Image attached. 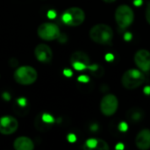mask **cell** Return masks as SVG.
I'll return each instance as SVG.
<instances>
[{
    "instance_id": "obj_1",
    "label": "cell",
    "mask_w": 150,
    "mask_h": 150,
    "mask_svg": "<svg viewBox=\"0 0 150 150\" xmlns=\"http://www.w3.org/2000/svg\"><path fill=\"white\" fill-rule=\"evenodd\" d=\"M92 41L99 45H112L113 30L106 24H97L93 25L89 33Z\"/></svg>"
},
{
    "instance_id": "obj_2",
    "label": "cell",
    "mask_w": 150,
    "mask_h": 150,
    "mask_svg": "<svg viewBox=\"0 0 150 150\" xmlns=\"http://www.w3.org/2000/svg\"><path fill=\"white\" fill-rule=\"evenodd\" d=\"M145 82V76L142 70L131 69L127 70L121 77V84L127 90H135Z\"/></svg>"
},
{
    "instance_id": "obj_3",
    "label": "cell",
    "mask_w": 150,
    "mask_h": 150,
    "mask_svg": "<svg viewBox=\"0 0 150 150\" xmlns=\"http://www.w3.org/2000/svg\"><path fill=\"white\" fill-rule=\"evenodd\" d=\"M16 83L21 85H30L33 83L38 77V73L35 69L31 66H21L18 68L13 75Z\"/></svg>"
},
{
    "instance_id": "obj_4",
    "label": "cell",
    "mask_w": 150,
    "mask_h": 150,
    "mask_svg": "<svg viewBox=\"0 0 150 150\" xmlns=\"http://www.w3.org/2000/svg\"><path fill=\"white\" fill-rule=\"evenodd\" d=\"M115 21L120 29L129 27L134 20V13L133 9L127 5L121 4L115 11Z\"/></svg>"
},
{
    "instance_id": "obj_5",
    "label": "cell",
    "mask_w": 150,
    "mask_h": 150,
    "mask_svg": "<svg viewBox=\"0 0 150 150\" xmlns=\"http://www.w3.org/2000/svg\"><path fill=\"white\" fill-rule=\"evenodd\" d=\"M62 21L70 26H78L82 25L85 19L83 10L79 7H71L67 9L62 14Z\"/></svg>"
},
{
    "instance_id": "obj_6",
    "label": "cell",
    "mask_w": 150,
    "mask_h": 150,
    "mask_svg": "<svg viewBox=\"0 0 150 150\" xmlns=\"http://www.w3.org/2000/svg\"><path fill=\"white\" fill-rule=\"evenodd\" d=\"M118 107L119 100L118 98L113 94L105 95L100 101V111L106 117L114 115L118 110Z\"/></svg>"
},
{
    "instance_id": "obj_7",
    "label": "cell",
    "mask_w": 150,
    "mask_h": 150,
    "mask_svg": "<svg viewBox=\"0 0 150 150\" xmlns=\"http://www.w3.org/2000/svg\"><path fill=\"white\" fill-rule=\"evenodd\" d=\"M38 35L44 40H56L60 35V28L54 23H43L40 25L37 30Z\"/></svg>"
},
{
    "instance_id": "obj_8",
    "label": "cell",
    "mask_w": 150,
    "mask_h": 150,
    "mask_svg": "<svg viewBox=\"0 0 150 150\" xmlns=\"http://www.w3.org/2000/svg\"><path fill=\"white\" fill-rule=\"evenodd\" d=\"M134 63L142 72L150 70V52L147 49H140L134 54Z\"/></svg>"
},
{
    "instance_id": "obj_9",
    "label": "cell",
    "mask_w": 150,
    "mask_h": 150,
    "mask_svg": "<svg viewBox=\"0 0 150 150\" xmlns=\"http://www.w3.org/2000/svg\"><path fill=\"white\" fill-rule=\"evenodd\" d=\"M18 127V120L10 115L0 118V133L4 135H9L17 131Z\"/></svg>"
},
{
    "instance_id": "obj_10",
    "label": "cell",
    "mask_w": 150,
    "mask_h": 150,
    "mask_svg": "<svg viewBox=\"0 0 150 150\" xmlns=\"http://www.w3.org/2000/svg\"><path fill=\"white\" fill-rule=\"evenodd\" d=\"M34 54L37 60L43 63H48L53 59L52 49L46 44H39L34 49Z\"/></svg>"
},
{
    "instance_id": "obj_11",
    "label": "cell",
    "mask_w": 150,
    "mask_h": 150,
    "mask_svg": "<svg viewBox=\"0 0 150 150\" xmlns=\"http://www.w3.org/2000/svg\"><path fill=\"white\" fill-rule=\"evenodd\" d=\"M135 145L141 150L150 149V129L144 128L141 130L135 137Z\"/></svg>"
},
{
    "instance_id": "obj_12",
    "label": "cell",
    "mask_w": 150,
    "mask_h": 150,
    "mask_svg": "<svg viewBox=\"0 0 150 150\" xmlns=\"http://www.w3.org/2000/svg\"><path fill=\"white\" fill-rule=\"evenodd\" d=\"M13 147L16 150H33L34 149V144L30 138L21 136L14 141Z\"/></svg>"
},
{
    "instance_id": "obj_13",
    "label": "cell",
    "mask_w": 150,
    "mask_h": 150,
    "mask_svg": "<svg viewBox=\"0 0 150 150\" xmlns=\"http://www.w3.org/2000/svg\"><path fill=\"white\" fill-rule=\"evenodd\" d=\"M70 62H71V64L75 63V62H79V63L84 64L87 67V69L91 65L90 57L88 56V54L86 53L82 52V51L74 52L70 56Z\"/></svg>"
},
{
    "instance_id": "obj_14",
    "label": "cell",
    "mask_w": 150,
    "mask_h": 150,
    "mask_svg": "<svg viewBox=\"0 0 150 150\" xmlns=\"http://www.w3.org/2000/svg\"><path fill=\"white\" fill-rule=\"evenodd\" d=\"M127 119L133 122L140 121L143 117V112L139 108H133L127 112Z\"/></svg>"
},
{
    "instance_id": "obj_15",
    "label": "cell",
    "mask_w": 150,
    "mask_h": 150,
    "mask_svg": "<svg viewBox=\"0 0 150 150\" xmlns=\"http://www.w3.org/2000/svg\"><path fill=\"white\" fill-rule=\"evenodd\" d=\"M88 69L91 71V75L95 77H101L104 76L105 73V69L102 66L98 65V64H93V65H90L88 67Z\"/></svg>"
},
{
    "instance_id": "obj_16",
    "label": "cell",
    "mask_w": 150,
    "mask_h": 150,
    "mask_svg": "<svg viewBox=\"0 0 150 150\" xmlns=\"http://www.w3.org/2000/svg\"><path fill=\"white\" fill-rule=\"evenodd\" d=\"M98 142H97V146L96 149H101V150H108L110 148L108 146V144L106 143V142H105L104 140L101 139H97Z\"/></svg>"
},
{
    "instance_id": "obj_17",
    "label": "cell",
    "mask_w": 150,
    "mask_h": 150,
    "mask_svg": "<svg viewBox=\"0 0 150 150\" xmlns=\"http://www.w3.org/2000/svg\"><path fill=\"white\" fill-rule=\"evenodd\" d=\"M41 120H42L43 122L46 123V124H53V123L54 122V119L53 118V116L50 115V114H48V113H44V114H42Z\"/></svg>"
},
{
    "instance_id": "obj_18",
    "label": "cell",
    "mask_w": 150,
    "mask_h": 150,
    "mask_svg": "<svg viewBox=\"0 0 150 150\" xmlns=\"http://www.w3.org/2000/svg\"><path fill=\"white\" fill-rule=\"evenodd\" d=\"M98 140L97 139H89L86 142V146L90 149H96Z\"/></svg>"
},
{
    "instance_id": "obj_19",
    "label": "cell",
    "mask_w": 150,
    "mask_h": 150,
    "mask_svg": "<svg viewBox=\"0 0 150 150\" xmlns=\"http://www.w3.org/2000/svg\"><path fill=\"white\" fill-rule=\"evenodd\" d=\"M17 105L21 108H25L27 105V100L25 98H20L17 99Z\"/></svg>"
},
{
    "instance_id": "obj_20",
    "label": "cell",
    "mask_w": 150,
    "mask_h": 150,
    "mask_svg": "<svg viewBox=\"0 0 150 150\" xmlns=\"http://www.w3.org/2000/svg\"><path fill=\"white\" fill-rule=\"evenodd\" d=\"M72 66L74 67V69H75L76 70H83V69H87V67H86L84 64H82V63H79V62L72 63Z\"/></svg>"
},
{
    "instance_id": "obj_21",
    "label": "cell",
    "mask_w": 150,
    "mask_h": 150,
    "mask_svg": "<svg viewBox=\"0 0 150 150\" xmlns=\"http://www.w3.org/2000/svg\"><path fill=\"white\" fill-rule=\"evenodd\" d=\"M145 18H146L147 22L150 25V2L147 4V7L145 11Z\"/></svg>"
},
{
    "instance_id": "obj_22",
    "label": "cell",
    "mask_w": 150,
    "mask_h": 150,
    "mask_svg": "<svg viewBox=\"0 0 150 150\" xmlns=\"http://www.w3.org/2000/svg\"><path fill=\"white\" fill-rule=\"evenodd\" d=\"M128 129V125L126 122H121L119 125V130L120 132H127Z\"/></svg>"
},
{
    "instance_id": "obj_23",
    "label": "cell",
    "mask_w": 150,
    "mask_h": 150,
    "mask_svg": "<svg viewBox=\"0 0 150 150\" xmlns=\"http://www.w3.org/2000/svg\"><path fill=\"white\" fill-rule=\"evenodd\" d=\"M57 40H59L60 43H65V42L67 41V40H68V37H67L66 34H61V33H60V35H59V37L57 38Z\"/></svg>"
},
{
    "instance_id": "obj_24",
    "label": "cell",
    "mask_w": 150,
    "mask_h": 150,
    "mask_svg": "<svg viewBox=\"0 0 150 150\" xmlns=\"http://www.w3.org/2000/svg\"><path fill=\"white\" fill-rule=\"evenodd\" d=\"M9 64H10V66L11 67H17L18 66V60L16 59V58H11V59H10V61H9Z\"/></svg>"
},
{
    "instance_id": "obj_25",
    "label": "cell",
    "mask_w": 150,
    "mask_h": 150,
    "mask_svg": "<svg viewBox=\"0 0 150 150\" xmlns=\"http://www.w3.org/2000/svg\"><path fill=\"white\" fill-rule=\"evenodd\" d=\"M77 80H78L79 82H81V83H88V82H89V77H88L87 76L83 75V76H80L78 77Z\"/></svg>"
},
{
    "instance_id": "obj_26",
    "label": "cell",
    "mask_w": 150,
    "mask_h": 150,
    "mask_svg": "<svg viewBox=\"0 0 150 150\" xmlns=\"http://www.w3.org/2000/svg\"><path fill=\"white\" fill-rule=\"evenodd\" d=\"M68 141L70 142V143H74L76 141V136L73 134H69L68 135Z\"/></svg>"
},
{
    "instance_id": "obj_27",
    "label": "cell",
    "mask_w": 150,
    "mask_h": 150,
    "mask_svg": "<svg viewBox=\"0 0 150 150\" xmlns=\"http://www.w3.org/2000/svg\"><path fill=\"white\" fill-rule=\"evenodd\" d=\"M47 17L49 18H54L56 17V12L54 11V10H50L48 12H47Z\"/></svg>"
},
{
    "instance_id": "obj_28",
    "label": "cell",
    "mask_w": 150,
    "mask_h": 150,
    "mask_svg": "<svg viewBox=\"0 0 150 150\" xmlns=\"http://www.w3.org/2000/svg\"><path fill=\"white\" fill-rule=\"evenodd\" d=\"M124 39H125V40H127V41L131 40H132V33H129V32H127V33L124 34Z\"/></svg>"
},
{
    "instance_id": "obj_29",
    "label": "cell",
    "mask_w": 150,
    "mask_h": 150,
    "mask_svg": "<svg viewBox=\"0 0 150 150\" xmlns=\"http://www.w3.org/2000/svg\"><path fill=\"white\" fill-rule=\"evenodd\" d=\"M63 75H64L65 76H67V77H69V76H71L73 75V72H72L70 69H66L63 70Z\"/></svg>"
},
{
    "instance_id": "obj_30",
    "label": "cell",
    "mask_w": 150,
    "mask_h": 150,
    "mask_svg": "<svg viewBox=\"0 0 150 150\" xmlns=\"http://www.w3.org/2000/svg\"><path fill=\"white\" fill-rule=\"evenodd\" d=\"M2 97H3V98H4V100H6V101H9V100L11 99V96H10V94H9L8 92H4V93H3Z\"/></svg>"
},
{
    "instance_id": "obj_31",
    "label": "cell",
    "mask_w": 150,
    "mask_h": 150,
    "mask_svg": "<svg viewBox=\"0 0 150 150\" xmlns=\"http://www.w3.org/2000/svg\"><path fill=\"white\" fill-rule=\"evenodd\" d=\"M105 59H106L107 62H111V61H112L114 59V56L112 54H108L105 55Z\"/></svg>"
},
{
    "instance_id": "obj_32",
    "label": "cell",
    "mask_w": 150,
    "mask_h": 150,
    "mask_svg": "<svg viewBox=\"0 0 150 150\" xmlns=\"http://www.w3.org/2000/svg\"><path fill=\"white\" fill-rule=\"evenodd\" d=\"M143 91L146 95H150V86H146L143 89Z\"/></svg>"
},
{
    "instance_id": "obj_33",
    "label": "cell",
    "mask_w": 150,
    "mask_h": 150,
    "mask_svg": "<svg viewBox=\"0 0 150 150\" xmlns=\"http://www.w3.org/2000/svg\"><path fill=\"white\" fill-rule=\"evenodd\" d=\"M134 4L135 6H140L142 4V0H134Z\"/></svg>"
},
{
    "instance_id": "obj_34",
    "label": "cell",
    "mask_w": 150,
    "mask_h": 150,
    "mask_svg": "<svg viewBox=\"0 0 150 150\" xmlns=\"http://www.w3.org/2000/svg\"><path fill=\"white\" fill-rule=\"evenodd\" d=\"M124 148H125V147H124V145H123L122 143H119V144L115 147L116 149H124Z\"/></svg>"
},
{
    "instance_id": "obj_35",
    "label": "cell",
    "mask_w": 150,
    "mask_h": 150,
    "mask_svg": "<svg viewBox=\"0 0 150 150\" xmlns=\"http://www.w3.org/2000/svg\"><path fill=\"white\" fill-rule=\"evenodd\" d=\"M105 3H107V4H112V3H114L116 0H103Z\"/></svg>"
}]
</instances>
